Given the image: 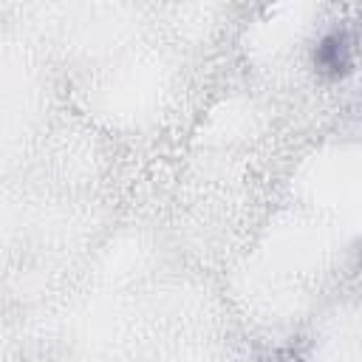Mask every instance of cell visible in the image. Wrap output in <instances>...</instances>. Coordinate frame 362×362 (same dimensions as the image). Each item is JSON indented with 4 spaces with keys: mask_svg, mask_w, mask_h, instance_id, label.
I'll list each match as a JSON object with an SVG mask.
<instances>
[{
    "mask_svg": "<svg viewBox=\"0 0 362 362\" xmlns=\"http://www.w3.org/2000/svg\"><path fill=\"white\" fill-rule=\"evenodd\" d=\"M317 62H320V68H325V71H334V74H339L345 65H348V54H345V42L339 40V37H328L320 48H317Z\"/></svg>",
    "mask_w": 362,
    "mask_h": 362,
    "instance_id": "obj_1",
    "label": "cell"
}]
</instances>
